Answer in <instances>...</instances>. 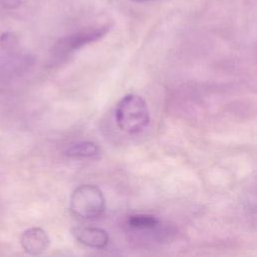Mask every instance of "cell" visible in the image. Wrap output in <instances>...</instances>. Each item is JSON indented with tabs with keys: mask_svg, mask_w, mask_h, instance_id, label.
Segmentation results:
<instances>
[{
	"mask_svg": "<svg viewBox=\"0 0 257 257\" xmlns=\"http://www.w3.org/2000/svg\"><path fill=\"white\" fill-rule=\"evenodd\" d=\"M114 117L117 126L127 134L144 131L151 120L146 100L136 93H128L117 102Z\"/></svg>",
	"mask_w": 257,
	"mask_h": 257,
	"instance_id": "6da1fadb",
	"label": "cell"
},
{
	"mask_svg": "<svg viewBox=\"0 0 257 257\" xmlns=\"http://www.w3.org/2000/svg\"><path fill=\"white\" fill-rule=\"evenodd\" d=\"M105 200L102 191L93 184L78 186L70 197V211L80 219H95L103 214Z\"/></svg>",
	"mask_w": 257,
	"mask_h": 257,
	"instance_id": "7a4b0ae2",
	"label": "cell"
},
{
	"mask_svg": "<svg viewBox=\"0 0 257 257\" xmlns=\"http://www.w3.org/2000/svg\"><path fill=\"white\" fill-rule=\"evenodd\" d=\"M109 29V25L102 24L99 26H90L82 28L76 32L58 39L52 47V57L61 58L71 52L83 47L84 45L94 42L103 37Z\"/></svg>",
	"mask_w": 257,
	"mask_h": 257,
	"instance_id": "3957f363",
	"label": "cell"
},
{
	"mask_svg": "<svg viewBox=\"0 0 257 257\" xmlns=\"http://www.w3.org/2000/svg\"><path fill=\"white\" fill-rule=\"evenodd\" d=\"M71 234L79 243L93 249H102L109 241L107 232L99 227L76 226L71 229Z\"/></svg>",
	"mask_w": 257,
	"mask_h": 257,
	"instance_id": "277c9868",
	"label": "cell"
},
{
	"mask_svg": "<svg viewBox=\"0 0 257 257\" xmlns=\"http://www.w3.org/2000/svg\"><path fill=\"white\" fill-rule=\"evenodd\" d=\"M20 242L25 252L31 255H38L48 248L49 237L42 228L33 227L22 233Z\"/></svg>",
	"mask_w": 257,
	"mask_h": 257,
	"instance_id": "5b68a950",
	"label": "cell"
},
{
	"mask_svg": "<svg viewBox=\"0 0 257 257\" xmlns=\"http://www.w3.org/2000/svg\"><path fill=\"white\" fill-rule=\"evenodd\" d=\"M100 153L99 148L92 142L89 141H81L76 142L68 146L65 151L64 155L68 158L73 159H90L95 158Z\"/></svg>",
	"mask_w": 257,
	"mask_h": 257,
	"instance_id": "8992f818",
	"label": "cell"
},
{
	"mask_svg": "<svg viewBox=\"0 0 257 257\" xmlns=\"http://www.w3.org/2000/svg\"><path fill=\"white\" fill-rule=\"evenodd\" d=\"M127 226L135 230H153L160 225V220L150 214H135L127 218Z\"/></svg>",
	"mask_w": 257,
	"mask_h": 257,
	"instance_id": "52a82bcc",
	"label": "cell"
},
{
	"mask_svg": "<svg viewBox=\"0 0 257 257\" xmlns=\"http://www.w3.org/2000/svg\"><path fill=\"white\" fill-rule=\"evenodd\" d=\"M22 4V0H0V8L4 9H16L20 7Z\"/></svg>",
	"mask_w": 257,
	"mask_h": 257,
	"instance_id": "ba28073f",
	"label": "cell"
},
{
	"mask_svg": "<svg viewBox=\"0 0 257 257\" xmlns=\"http://www.w3.org/2000/svg\"><path fill=\"white\" fill-rule=\"evenodd\" d=\"M135 2H150V1H155V0H132Z\"/></svg>",
	"mask_w": 257,
	"mask_h": 257,
	"instance_id": "9c48e42d",
	"label": "cell"
}]
</instances>
